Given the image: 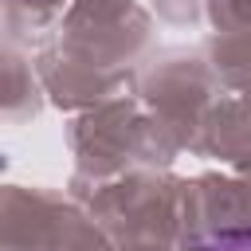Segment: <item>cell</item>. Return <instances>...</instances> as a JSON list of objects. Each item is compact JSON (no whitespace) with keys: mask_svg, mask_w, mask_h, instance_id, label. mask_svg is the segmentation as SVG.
<instances>
[{"mask_svg":"<svg viewBox=\"0 0 251 251\" xmlns=\"http://www.w3.org/2000/svg\"><path fill=\"white\" fill-rule=\"evenodd\" d=\"M212 247L216 251H251V231H243V235H220Z\"/></svg>","mask_w":251,"mask_h":251,"instance_id":"1","label":"cell"}]
</instances>
